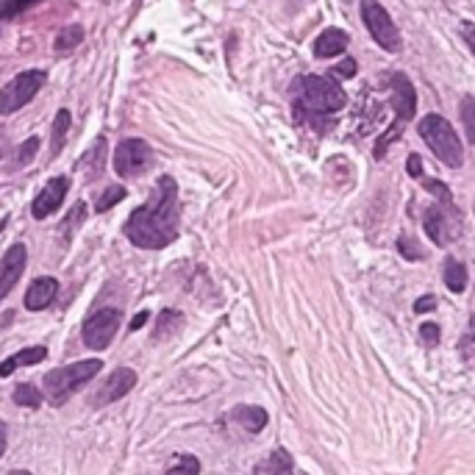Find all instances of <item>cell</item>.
Instances as JSON below:
<instances>
[{
  "mask_svg": "<svg viewBox=\"0 0 475 475\" xmlns=\"http://www.w3.org/2000/svg\"><path fill=\"white\" fill-rule=\"evenodd\" d=\"M178 220H181L178 184L170 175H162L148 203H142L139 209L131 211L123 226V234L128 237L131 245L142 250H162L178 239Z\"/></svg>",
  "mask_w": 475,
  "mask_h": 475,
  "instance_id": "6da1fadb",
  "label": "cell"
},
{
  "mask_svg": "<svg viewBox=\"0 0 475 475\" xmlns=\"http://www.w3.org/2000/svg\"><path fill=\"white\" fill-rule=\"evenodd\" d=\"M292 92H295L298 106L314 115H334L348 103L345 89L328 76H303L295 81Z\"/></svg>",
  "mask_w": 475,
  "mask_h": 475,
  "instance_id": "7a4b0ae2",
  "label": "cell"
},
{
  "mask_svg": "<svg viewBox=\"0 0 475 475\" xmlns=\"http://www.w3.org/2000/svg\"><path fill=\"white\" fill-rule=\"evenodd\" d=\"M103 368L100 359H87V361H76L67 364V368H56L45 376V387L42 395L51 406H61L70 395H76L79 389H84Z\"/></svg>",
  "mask_w": 475,
  "mask_h": 475,
  "instance_id": "3957f363",
  "label": "cell"
},
{
  "mask_svg": "<svg viewBox=\"0 0 475 475\" xmlns=\"http://www.w3.org/2000/svg\"><path fill=\"white\" fill-rule=\"evenodd\" d=\"M417 131H420L423 142L436 154V159H440V162H445L453 170H459L464 164V151H461V142L456 136V128L442 115L423 117Z\"/></svg>",
  "mask_w": 475,
  "mask_h": 475,
  "instance_id": "277c9868",
  "label": "cell"
},
{
  "mask_svg": "<svg viewBox=\"0 0 475 475\" xmlns=\"http://www.w3.org/2000/svg\"><path fill=\"white\" fill-rule=\"evenodd\" d=\"M48 76L45 70H25L20 76H14L4 89H0V115H14L23 106H28L40 89L45 87Z\"/></svg>",
  "mask_w": 475,
  "mask_h": 475,
  "instance_id": "5b68a950",
  "label": "cell"
},
{
  "mask_svg": "<svg viewBox=\"0 0 475 475\" xmlns=\"http://www.w3.org/2000/svg\"><path fill=\"white\" fill-rule=\"evenodd\" d=\"M154 162H156L154 148L144 139H136V136L123 139L115 151V172L120 178H139L154 167Z\"/></svg>",
  "mask_w": 475,
  "mask_h": 475,
  "instance_id": "8992f818",
  "label": "cell"
},
{
  "mask_svg": "<svg viewBox=\"0 0 475 475\" xmlns=\"http://www.w3.org/2000/svg\"><path fill=\"white\" fill-rule=\"evenodd\" d=\"M361 20H364V25H368L370 36L384 51L397 53L400 48H404L397 25L392 23V17L387 14V9L378 4V0H361Z\"/></svg>",
  "mask_w": 475,
  "mask_h": 475,
  "instance_id": "52a82bcc",
  "label": "cell"
},
{
  "mask_svg": "<svg viewBox=\"0 0 475 475\" xmlns=\"http://www.w3.org/2000/svg\"><path fill=\"white\" fill-rule=\"evenodd\" d=\"M459 217L461 214L453 206V200H440V206H431L425 211V231H428V237L436 245H448L461 231V220H459Z\"/></svg>",
  "mask_w": 475,
  "mask_h": 475,
  "instance_id": "ba28073f",
  "label": "cell"
},
{
  "mask_svg": "<svg viewBox=\"0 0 475 475\" xmlns=\"http://www.w3.org/2000/svg\"><path fill=\"white\" fill-rule=\"evenodd\" d=\"M120 328V309H100L84 322V345L92 350H103L112 345Z\"/></svg>",
  "mask_w": 475,
  "mask_h": 475,
  "instance_id": "9c48e42d",
  "label": "cell"
},
{
  "mask_svg": "<svg viewBox=\"0 0 475 475\" xmlns=\"http://www.w3.org/2000/svg\"><path fill=\"white\" fill-rule=\"evenodd\" d=\"M389 89H392V106H395V115H397V126L395 131L400 134V126L409 123L417 112V95L412 81L404 76V72H395L389 76Z\"/></svg>",
  "mask_w": 475,
  "mask_h": 475,
  "instance_id": "30bf717a",
  "label": "cell"
},
{
  "mask_svg": "<svg viewBox=\"0 0 475 475\" xmlns=\"http://www.w3.org/2000/svg\"><path fill=\"white\" fill-rule=\"evenodd\" d=\"M25 262H28V250L23 242L12 245L4 259H0V301H4L9 292L20 284L23 273H25Z\"/></svg>",
  "mask_w": 475,
  "mask_h": 475,
  "instance_id": "8fae6325",
  "label": "cell"
},
{
  "mask_svg": "<svg viewBox=\"0 0 475 475\" xmlns=\"http://www.w3.org/2000/svg\"><path fill=\"white\" fill-rule=\"evenodd\" d=\"M134 387H136V373H134L131 368H120V370H115L112 376H108V378L100 384V389L95 392L92 404H95V406L115 404V400L126 397Z\"/></svg>",
  "mask_w": 475,
  "mask_h": 475,
  "instance_id": "7c38bea8",
  "label": "cell"
},
{
  "mask_svg": "<svg viewBox=\"0 0 475 475\" xmlns=\"http://www.w3.org/2000/svg\"><path fill=\"white\" fill-rule=\"evenodd\" d=\"M70 192V178H64V175H56V178H51L48 184H45V190L36 195V200H33V206H31V211H33V217L36 220H45V217H51L61 203H64V195Z\"/></svg>",
  "mask_w": 475,
  "mask_h": 475,
  "instance_id": "4fadbf2b",
  "label": "cell"
},
{
  "mask_svg": "<svg viewBox=\"0 0 475 475\" xmlns=\"http://www.w3.org/2000/svg\"><path fill=\"white\" fill-rule=\"evenodd\" d=\"M59 295V281L56 278H36L25 292V309L28 312H42L48 309Z\"/></svg>",
  "mask_w": 475,
  "mask_h": 475,
  "instance_id": "5bb4252c",
  "label": "cell"
},
{
  "mask_svg": "<svg viewBox=\"0 0 475 475\" xmlns=\"http://www.w3.org/2000/svg\"><path fill=\"white\" fill-rule=\"evenodd\" d=\"M348 42H350V36H348L342 28H325V31L317 36V40H314V56H320V59H334V56L345 53Z\"/></svg>",
  "mask_w": 475,
  "mask_h": 475,
  "instance_id": "9a60e30c",
  "label": "cell"
},
{
  "mask_svg": "<svg viewBox=\"0 0 475 475\" xmlns=\"http://www.w3.org/2000/svg\"><path fill=\"white\" fill-rule=\"evenodd\" d=\"M45 356H48V348H42V345L28 348V350H20V353L9 356L6 361H0V378H9L17 368H28V364L45 361Z\"/></svg>",
  "mask_w": 475,
  "mask_h": 475,
  "instance_id": "2e32d148",
  "label": "cell"
},
{
  "mask_svg": "<svg viewBox=\"0 0 475 475\" xmlns=\"http://www.w3.org/2000/svg\"><path fill=\"white\" fill-rule=\"evenodd\" d=\"M234 423H239L247 433H259L267 425V412L262 406H237L231 412Z\"/></svg>",
  "mask_w": 475,
  "mask_h": 475,
  "instance_id": "e0dca14e",
  "label": "cell"
},
{
  "mask_svg": "<svg viewBox=\"0 0 475 475\" xmlns=\"http://www.w3.org/2000/svg\"><path fill=\"white\" fill-rule=\"evenodd\" d=\"M181 325H184V314L175 312V309H164L156 320V328H154V342H164V340L175 337L181 331Z\"/></svg>",
  "mask_w": 475,
  "mask_h": 475,
  "instance_id": "ac0fdd59",
  "label": "cell"
},
{
  "mask_svg": "<svg viewBox=\"0 0 475 475\" xmlns=\"http://www.w3.org/2000/svg\"><path fill=\"white\" fill-rule=\"evenodd\" d=\"M103 162H106V139L100 136V139L95 142V148L89 151V156L81 162V167H87V172H84V175H87L89 181H95V178L103 172Z\"/></svg>",
  "mask_w": 475,
  "mask_h": 475,
  "instance_id": "d6986e66",
  "label": "cell"
},
{
  "mask_svg": "<svg viewBox=\"0 0 475 475\" xmlns=\"http://www.w3.org/2000/svg\"><path fill=\"white\" fill-rule=\"evenodd\" d=\"M81 40H84V28L81 25H67L64 31H59L53 48H56V53H67L72 48H79Z\"/></svg>",
  "mask_w": 475,
  "mask_h": 475,
  "instance_id": "ffe728a7",
  "label": "cell"
},
{
  "mask_svg": "<svg viewBox=\"0 0 475 475\" xmlns=\"http://www.w3.org/2000/svg\"><path fill=\"white\" fill-rule=\"evenodd\" d=\"M445 284H448V289L451 292H464V286H467V267L461 265V262H456V259H448L445 262Z\"/></svg>",
  "mask_w": 475,
  "mask_h": 475,
  "instance_id": "44dd1931",
  "label": "cell"
},
{
  "mask_svg": "<svg viewBox=\"0 0 475 475\" xmlns=\"http://www.w3.org/2000/svg\"><path fill=\"white\" fill-rule=\"evenodd\" d=\"M67 131H70V112H67V108H59V115L53 120V139H51V154L53 156H59Z\"/></svg>",
  "mask_w": 475,
  "mask_h": 475,
  "instance_id": "7402d4cb",
  "label": "cell"
},
{
  "mask_svg": "<svg viewBox=\"0 0 475 475\" xmlns=\"http://www.w3.org/2000/svg\"><path fill=\"white\" fill-rule=\"evenodd\" d=\"M292 470H295V467H292V456L286 453V451H273L270 453V459H267V464H259V467H256V472H292Z\"/></svg>",
  "mask_w": 475,
  "mask_h": 475,
  "instance_id": "603a6c76",
  "label": "cell"
},
{
  "mask_svg": "<svg viewBox=\"0 0 475 475\" xmlns=\"http://www.w3.org/2000/svg\"><path fill=\"white\" fill-rule=\"evenodd\" d=\"M42 392L36 389L33 384H20L17 389H14V404L17 406H28V409H36V406H42Z\"/></svg>",
  "mask_w": 475,
  "mask_h": 475,
  "instance_id": "cb8c5ba5",
  "label": "cell"
},
{
  "mask_svg": "<svg viewBox=\"0 0 475 475\" xmlns=\"http://www.w3.org/2000/svg\"><path fill=\"white\" fill-rule=\"evenodd\" d=\"M461 126H464V134H467V142L475 144V100L470 95L461 98Z\"/></svg>",
  "mask_w": 475,
  "mask_h": 475,
  "instance_id": "d4e9b609",
  "label": "cell"
},
{
  "mask_svg": "<svg viewBox=\"0 0 475 475\" xmlns=\"http://www.w3.org/2000/svg\"><path fill=\"white\" fill-rule=\"evenodd\" d=\"M36 4H42V0H0V20H14Z\"/></svg>",
  "mask_w": 475,
  "mask_h": 475,
  "instance_id": "484cf974",
  "label": "cell"
},
{
  "mask_svg": "<svg viewBox=\"0 0 475 475\" xmlns=\"http://www.w3.org/2000/svg\"><path fill=\"white\" fill-rule=\"evenodd\" d=\"M126 187H120V184H115V187H108L98 200H95V211H108V209H112V206H117V203H123L126 200Z\"/></svg>",
  "mask_w": 475,
  "mask_h": 475,
  "instance_id": "4316f807",
  "label": "cell"
},
{
  "mask_svg": "<svg viewBox=\"0 0 475 475\" xmlns=\"http://www.w3.org/2000/svg\"><path fill=\"white\" fill-rule=\"evenodd\" d=\"M175 464H170L167 467V472L170 475H181V472H187V475H195V472H200V461L195 459V456H178V459H172Z\"/></svg>",
  "mask_w": 475,
  "mask_h": 475,
  "instance_id": "83f0119b",
  "label": "cell"
},
{
  "mask_svg": "<svg viewBox=\"0 0 475 475\" xmlns=\"http://www.w3.org/2000/svg\"><path fill=\"white\" fill-rule=\"evenodd\" d=\"M36 148H40V139L36 136H31V139H25V144L20 148V154H17V159H14V164H28L33 156H36Z\"/></svg>",
  "mask_w": 475,
  "mask_h": 475,
  "instance_id": "f1b7e54d",
  "label": "cell"
},
{
  "mask_svg": "<svg viewBox=\"0 0 475 475\" xmlns=\"http://www.w3.org/2000/svg\"><path fill=\"white\" fill-rule=\"evenodd\" d=\"M84 211H87L84 203H76V206H72V211H70L72 220H70V223H72V226H81V223H84ZM64 231H67V226L59 228V234H64ZM67 242H70V231H67Z\"/></svg>",
  "mask_w": 475,
  "mask_h": 475,
  "instance_id": "f546056e",
  "label": "cell"
},
{
  "mask_svg": "<svg viewBox=\"0 0 475 475\" xmlns=\"http://www.w3.org/2000/svg\"><path fill=\"white\" fill-rule=\"evenodd\" d=\"M420 334H423L425 345H436V342H440V325H433V322H425V325L420 328Z\"/></svg>",
  "mask_w": 475,
  "mask_h": 475,
  "instance_id": "4dcf8cb0",
  "label": "cell"
},
{
  "mask_svg": "<svg viewBox=\"0 0 475 475\" xmlns=\"http://www.w3.org/2000/svg\"><path fill=\"white\" fill-rule=\"evenodd\" d=\"M397 247H400V253L406 256V259H423V250H420L414 242L409 245V239H400V242H397Z\"/></svg>",
  "mask_w": 475,
  "mask_h": 475,
  "instance_id": "1f68e13d",
  "label": "cell"
},
{
  "mask_svg": "<svg viewBox=\"0 0 475 475\" xmlns=\"http://www.w3.org/2000/svg\"><path fill=\"white\" fill-rule=\"evenodd\" d=\"M334 76H345V79L356 76V61H353V59H345L342 64L334 67Z\"/></svg>",
  "mask_w": 475,
  "mask_h": 475,
  "instance_id": "d6a6232c",
  "label": "cell"
},
{
  "mask_svg": "<svg viewBox=\"0 0 475 475\" xmlns=\"http://www.w3.org/2000/svg\"><path fill=\"white\" fill-rule=\"evenodd\" d=\"M461 36H464V42L470 45V51L475 53V23H461Z\"/></svg>",
  "mask_w": 475,
  "mask_h": 475,
  "instance_id": "836d02e7",
  "label": "cell"
},
{
  "mask_svg": "<svg viewBox=\"0 0 475 475\" xmlns=\"http://www.w3.org/2000/svg\"><path fill=\"white\" fill-rule=\"evenodd\" d=\"M406 170H409V175H412V178H423V159H420L417 154H414V156H409Z\"/></svg>",
  "mask_w": 475,
  "mask_h": 475,
  "instance_id": "e575fe53",
  "label": "cell"
},
{
  "mask_svg": "<svg viewBox=\"0 0 475 475\" xmlns=\"http://www.w3.org/2000/svg\"><path fill=\"white\" fill-rule=\"evenodd\" d=\"M420 314H425V312H431V309H436V298L433 295H423L420 301H417V306H414Z\"/></svg>",
  "mask_w": 475,
  "mask_h": 475,
  "instance_id": "d590c367",
  "label": "cell"
},
{
  "mask_svg": "<svg viewBox=\"0 0 475 475\" xmlns=\"http://www.w3.org/2000/svg\"><path fill=\"white\" fill-rule=\"evenodd\" d=\"M148 317H151L148 312H139V314H136V317L131 320V331H139V328H142L144 322H148Z\"/></svg>",
  "mask_w": 475,
  "mask_h": 475,
  "instance_id": "8d00e7d4",
  "label": "cell"
},
{
  "mask_svg": "<svg viewBox=\"0 0 475 475\" xmlns=\"http://www.w3.org/2000/svg\"><path fill=\"white\" fill-rule=\"evenodd\" d=\"M4 453H6V428L0 425V456H4Z\"/></svg>",
  "mask_w": 475,
  "mask_h": 475,
  "instance_id": "74e56055",
  "label": "cell"
},
{
  "mask_svg": "<svg viewBox=\"0 0 475 475\" xmlns=\"http://www.w3.org/2000/svg\"><path fill=\"white\" fill-rule=\"evenodd\" d=\"M4 156H6V134L0 131V159H4Z\"/></svg>",
  "mask_w": 475,
  "mask_h": 475,
  "instance_id": "f35d334b",
  "label": "cell"
},
{
  "mask_svg": "<svg viewBox=\"0 0 475 475\" xmlns=\"http://www.w3.org/2000/svg\"><path fill=\"white\" fill-rule=\"evenodd\" d=\"M470 340L475 342V314H472V320H470Z\"/></svg>",
  "mask_w": 475,
  "mask_h": 475,
  "instance_id": "ab89813d",
  "label": "cell"
}]
</instances>
